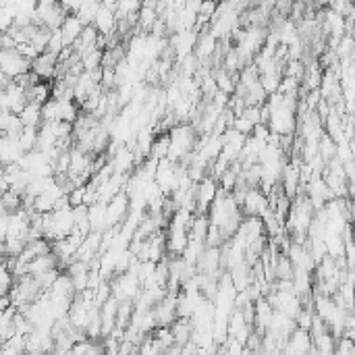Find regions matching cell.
<instances>
[{"instance_id":"5","label":"cell","mask_w":355,"mask_h":355,"mask_svg":"<svg viewBox=\"0 0 355 355\" xmlns=\"http://www.w3.org/2000/svg\"><path fill=\"white\" fill-rule=\"evenodd\" d=\"M239 208L248 218H262L268 212V200L260 191V187H252V189H248Z\"/></svg>"},{"instance_id":"10","label":"cell","mask_w":355,"mask_h":355,"mask_svg":"<svg viewBox=\"0 0 355 355\" xmlns=\"http://www.w3.org/2000/svg\"><path fill=\"white\" fill-rule=\"evenodd\" d=\"M193 355H214V349H202V347H197L193 351Z\"/></svg>"},{"instance_id":"2","label":"cell","mask_w":355,"mask_h":355,"mask_svg":"<svg viewBox=\"0 0 355 355\" xmlns=\"http://www.w3.org/2000/svg\"><path fill=\"white\" fill-rule=\"evenodd\" d=\"M32 67V63L28 58H23L15 48L3 50L0 52V73H3L9 81L21 77L23 73H28Z\"/></svg>"},{"instance_id":"6","label":"cell","mask_w":355,"mask_h":355,"mask_svg":"<svg viewBox=\"0 0 355 355\" xmlns=\"http://www.w3.org/2000/svg\"><path fill=\"white\" fill-rule=\"evenodd\" d=\"M56 56H52V54H48V52H42L38 58H34L32 61V67H30V71L40 79V81H50V79H54V71H56Z\"/></svg>"},{"instance_id":"1","label":"cell","mask_w":355,"mask_h":355,"mask_svg":"<svg viewBox=\"0 0 355 355\" xmlns=\"http://www.w3.org/2000/svg\"><path fill=\"white\" fill-rule=\"evenodd\" d=\"M169 154L166 160L171 162H183L191 152H195V129L187 123L175 125L169 133Z\"/></svg>"},{"instance_id":"7","label":"cell","mask_w":355,"mask_h":355,"mask_svg":"<svg viewBox=\"0 0 355 355\" xmlns=\"http://www.w3.org/2000/svg\"><path fill=\"white\" fill-rule=\"evenodd\" d=\"M83 28H85V25H83L75 15H67V17H65V21H63L61 28H58L65 48H71V46L77 42V38L81 36Z\"/></svg>"},{"instance_id":"8","label":"cell","mask_w":355,"mask_h":355,"mask_svg":"<svg viewBox=\"0 0 355 355\" xmlns=\"http://www.w3.org/2000/svg\"><path fill=\"white\" fill-rule=\"evenodd\" d=\"M100 9V3H79V9L75 13V17L83 23V25H92L94 17Z\"/></svg>"},{"instance_id":"4","label":"cell","mask_w":355,"mask_h":355,"mask_svg":"<svg viewBox=\"0 0 355 355\" xmlns=\"http://www.w3.org/2000/svg\"><path fill=\"white\" fill-rule=\"evenodd\" d=\"M216 193L218 183L212 177H204L200 183H195V214H208V208L212 206Z\"/></svg>"},{"instance_id":"9","label":"cell","mask_w":355,"mask_h":355,"mask_svg":"<svg viewBox=\"0 0 355 355\" xmlns=\"http://www.w3.org/2000/svg\"><path fill=\"white\" fill-rule=\"evenodd\" d=\"M334 355H355V349H353V338H347V336H341V338H336V345H334Z\"/></svg>"},{"instance_id":"3","label":"cell","mask_w":355,"mask_h":355,"mask_svg":"<svg viewBox=\"0 0 355 355\" xmlns=\"http://www.w3.org/2000/svg\"><path fill=\"white\" fill-rule=\"evenodd\" d=\"M127 214H129V197L121 191L106 204V224H108V228L110 226H123Z\"/></svg>"}]
</instances>
